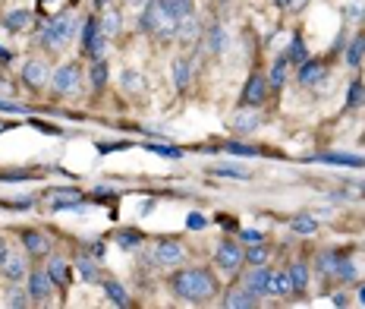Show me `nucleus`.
Wrapping results in <instances>:
<instances>
[{"label": "nucleus", "instance_id": "8fccbe9b", "mask_svg": "<svg viewBox=\"0 0 365 309\" xmlns=\"http://www.w3.org/2000/svg\"><path fill=\"white\" fill-rule=\"evenodd\" d=\"M278 7H293V0H278Z\"/></svg>", "mask_w": 365, "mask_h": 309}, {"label": "nucleus", "instance_id": "a211bd4d", "mask_svg": "<svg viewBox=\"0 0 365 309\" xmlns=\"http://www.w3.org/2000/svg\"><path fill=\"white\" fill-rule=\"evenodd\" d=\"M22 243H26V249L32 256H48V249H51L48 237L38 234V231H26V234H22Z\"/></svg>", "mask_w": 365, "mask_h": 309}, {"label": "nucleus", "instance_id": "603ef678", "mask_svg": "<svg viewBox=\"0 0 365 309\" xmlns=\"http://www.w3.org/2000/svg\"><path fill=\"white\" fill-rule=\"evenodd\" d=\"M0 60H10V51H3V48H0Z\"/></svg>", "mask_w": 365, "mask_h": 309}, {"label": "nucleus", "instance_id": "9b49d317", "mask_svg": "<svg viewBox=\"0 0 365 309\" xmlns=\"http://www.w3.org/2000/svg\"><path fill=\"white\" fill-rule=\"evenodd\" d=\"M205 48H208L214 57H221L223 51L230 48V32H227L223 26H217V22L208 26V32H205Z\"/></svg>", "mask_w": 365, "mask_h": 309}, {"label": "nucleus", "instance_id": "f03ea898", "mask_svg": "<svg viewBox=\"0 0 365 309\" xmlns=\"http://www.w3.org/2000/svg\"><path fill=\"white\" fill-rule=\"evenodd\" d=\"M76 35V16L73 13H60L57 19H51V26L41 32V44L44 51H63Z\"/></svg>", "mask_w": 365, "mask_h": 309}, {"label": "nucleus", "instance_id": "6ab92c4d", "mask_svg": "<svg viewBox=\"0 0 365 309\" xmlns=\"http://www.w3.org/2000/svg\"><path fill=\"white\" fill-rule=\"evenodd\" d=\"M48 278H51L54 284H60V287H63V284H69V265L60 259V256H51V262H48Z\"/></svg>", "mask_w": 365, "mask_h": 309}, {"label": "nucleus", "instance_id": "6e6552de", "mask_svg": "<svg viewBox=\"0 0 365 309\" xmlns=\"http://www.w3.org/2000/svg\"><path fill=\"white\" fill-rule=\"evenodd\" d=\"M264 98H268V79H264L262 73H252L249 79H246L243 104H249V108H262Z\"/></svg>", "mask_w": 365, "mask_h": 309}, {"label": "nucleus", "instance_id": "b1692460", "mask_svg": "<svg viewBox=\"0 0 365 309\" xmlns=\"http://www.w3.org/2000/svg\"><path fill=\"white\" fill-rule=\"evenodd\" d=\"M290 284H293V294H303V290L309 287V265H305V262H296V265L290 268Z\"/></svg>", "mask_w": 365, "mask_h": 309}, {"label": "nucleus", "instance_id": "49530a36", "mask_svg": "<svg viewBox=\"0 0 365 309\" xmlns=\"http://www.w3.org/2000/svg\"><path fill=\"white\" fill-rule=\"evenodd\" d=\"M10 253H13V249H10V243H7V240H0V262H7Z\"/></svg>", "mask_w": 365, "mask_h": 309}, {"label": "nucleus", "instance_id": "09e8293b", "mask_svg": "<svg viewBox=\"0 0 365 309\" xmlns=\"http://www.w3.org/2000/svg\"><path fill=\"white\" fill-rule=\"evenodd\" d=\"M246 240H252V243H258V240H262V234H258V231H246Z\"/></svg>", "mask_w": 365, "mask_h": 309}, {"label": "nucleus", "instance_id": "c03bdc74", "mask_svg": "<svg viewBox=\"0 0 365 309\" xmlns=\"http://www.w3.org/2000/svg\"><path fill=\"white\" fill-rule=\"evenodd\" d=\"M205 224H208V221H205V218H202V215H198V212H192L189 218H186V227H189V231H202Z\"/></svg>", "mask_w": 365, "mask_h": 309}, {"label": "nucleus", "instance_id": "423d86ee", "mask_svg": "<svg viewBox=\"0 0 365 309\" xmlns=\"http://www.w3.org/2000/svg\"><path fill=\"white\" fill-rule=\"evenodd\" d=\"M217 265L223 268V272H239V265L246 262V249L239 247V243H233V240H223L221 247H217Z\"/></svg>", "mask_w": 365, "mask_h": 309}, {"label": "nucleus", "instance_id": "37998d69", "mask_svg": "<svg viewBox=\"0 0 365 309\" xmlns=\"http://www.w3.org/2000/svg\"><path fill=\"white\" fill-rule=\"evenodd\" d=\"M223 151H230V155H258V149H252V145H243V142H230V145H223Z\"/></svg>", "mask_w": 365, "mask_h": 309}, {"label": "nucleus", "instance_id": "ea45409f", "mask_svg": "<svg viewBox=\"0 0 365 309\" xmlns=\"http://www.w3.org/2000/svg\"><path fill=\"white\" fill-rule=\"evenodd\" d=\"M117 243H120V249H133L142 243V234H139V231H123V234L117 237Z\"/></svg>", "mask_w": 365, "mask_h": 309}, {"label": "nucleus", "instance_id": "c85d7f7f", "mask_svg": "<svg viewBox=\"0 0 365 309\" xmlns=\"http://www.w3.org/2000/svg\"><path fill=\"white\" fill-rule=\"evenodd\" d=\"M76 272H79L85 281H98V265L88 259V256H79V259H76Z\"/></svg>", "mask_w": 365, "mask_h": 309}, {"label": "nucleus", "instance_id": "9d476101", "mask_svg": "<svg viewBox=\"0 0 365 309\" xmlns=\"http://www.w3.org/2000/svg\"><path fill=\"white\" fill-rule=\"evenodd\" d=\"M28 297L32 303H48L51 300V290H54V281L48 278V272H28Z\"/></svg>", "mask_w": 365, "mask_h": 309}, {"label": "nucleus", "instance_id": "7ed1b4c3", "mask_svg": "<svg viewBox=\"0 0 365 309\" xmlns=\"http://www.w3.org/2000/svg\"><path fill=\"white\" fill-rule=\"evenodd\" d=\"M142 28L155 38H170L176 32V19L167 13L161 0H151L148 7H145V16H142Z\"/></svg>", "mask_w": 365, "mask_h": 309}, {"label": "nucleus", "instance_id": "bb28decb", "mask_svg": "<svg viewBox=\"0 0 365 309\" xmlns=\"http://www.w3.org/2000/svg\"><path fill=\"white\" fill-rule=\"evenodd\" d=\"M287 69H290V60L284 57H278L274 60V67H271V76H268V85H284L287 83Z\"/></svg>", "mask_w": 365, "mask_h": 309}, {"label": "nucleus", "instance_id": "de8ad7c7", "mask_svg": "<svg viewBox=\"0 0 365 309\" xmlns=\"http://www.w3.org/2000/svg\"><path fill=\"white\" fill-rule=\"evenodd\" d=\"M0 110H10V114H22L19 104H7V101H0Z\"/></svg>", "mask_w": 365, "mask_h": 309}, {"label": "nucleus", "instance_id": "72a5a7b5", "mask_svg": "<svg viewBox=\"0 0 365 309\" xmlns=\"http://www.w3.org/2000/svg\"><path fill=\"white\" fill-rule=\"evenodd\" d=\"M334 275L343 278V281H353L356 278V265H353L350 259H343V256H337V265H334Z\"/></svg>", "mask_w": 365, "mask_h": 309}, {"label": "nucleus", "instance_id": "7c9ffc66", "mask_svg": "<svg viewBox=\"0 0 365 309\" xmlns=\"http://www.w3.org/2000/svg\"><path fill=\"white\" fill-rule=\"evenodd\" d=\"M268 247H262V240L255 243V247H249L246 249V262H249V265H264V262H268Z\"/></svg>", "mask_w": 365, "mask_h": 309}, {"label": "nucleus", "instance_id": "864d4df0", "mask_svg": "<svg viewBox=\"0 0 365 309\" xmlns=\"http://www.w3.org/2000/svg\"><path fill=\"white\" fill-rule=\"evenodd\" d=\"M108 3H110V0H98V10H104V7H108Z\"/></svg>", "mask_w": 365, "mask_h": 309}, {"label": "nucleus", "instance_id": "39448f33", "mask_svg": "<svg viewBox=\"0 0 365 309\" xmlns=\"http://www.w3.org/2000/svg\"><path fill=\"white\" fill-rule=\"evenodd\" d=\"M182 259H186V247L176 243V240H161L155 249H151V262L161 265V268H173V265H180Z\"/></svg>", "mask_w": 365, "mask_h": 309}, {"label": "nucleus", "instance_id": "4468645a", "mask_svg": "<svg viewBox=\"0 0 365 309\" xmlns=\"http://www.w3.org/2000/svg\"><path fill=\"white\" fill-rule=\"evenodd\" d=\"M296 79H299L303 85H318L321 79H325V63H321V60H305V63H299Z\"/></svg>", "mask_w": 365, "mask_h": 309}, {"label": "nucleus", "instance_id": "393cba45", "mask_svg": "<svg viewBox=\"0 0 365 309\" xmlns=\"http://www.w3.org/2000/svg\"><path fill=\"white\" fill-rule=\"evenodd\" d=\"M104 294H108V300L114 303V306H120V309L129 306V294L120 281H104Z\"/></svg>", "mask_w": 365, "mask_h": 309}, {"label": "nucleus", "instance_id": "79ce46f5", "mask_svg": "<svg viewBox=\"0 0 365 309\" xmlns=\"http://www.w3.org/2000/svg\"><path fill=\"white\" fill-rule=\"evenodd\" d=\"M123 89H142V76L135 73V69H123Z\"/></svg>", "mask_w": 365, "mask_h": 309}, {"label": "nucleus", "instance_id": "5701e85b", "mask_svg": "<svg viewBox=\"0 0 365 309\" xmlns=\"http://www.w3.org/2000/svg\"><path fill=\"white\" fill-rule=\"evenodd\" d=\"M176 35H180L182 44H192V42H196V35H198V19H196V16H186V19L176 22Z\"/></svg>", "mask_w": 365, "mask_h": 309}, {"label": "nucleus", "instance_id": "a878e982", "mask_svg": "<svg viewBox=\"0 0 365 309\" xmlns=\"http://www.w3.org/2000/svg\"><path fill=\"white\" fill-rule=\"evenodd\" d=\"M164 7H167V13L173 16L176 22L186 19V16H192V0H161Z\"/></svg>", "mask_w": 365, "mask_h": 309}, {"label": "nucleus", "instance_id": "412c9836", "mask_svg": "<svg viewBox=\"0 0 365 309\" xmlns=\"http://www.w3.org/2000/svg\"><path fill=\"white\" fill-rule=\"evenodd\" d=\"M28 22H32V10H13V13L3 16V28L7 32H22Z\"/></svg>", "mask_w": 365, "mask_h": 309}, {"label": "nucleus", "instance_id": "cd10ccee", "mask_svg": "<svg viewBox=\"0 0 365 309\" xmlns=\"http://www.w3.org/2000/svg\"><path fill=\"white\" fill-rule=\"evenodd\" d=\"M290 227L296 231V234H315V231H318V221L312 218V215H296V218L290 221Z\"/></svg>", "mask_w": 365, "mask_h": 309}, {"label": "nucleus", "instance_id": "e433bc0d", "mask_svg": "<svg viewBox=\"0 0 365 309\" xmlns=\"http://www.w3.org/2000/svg\"><path fill=\"white\" fill-rule=\"evenodd\" d=\"M362 57H365V38H356V42L350 44V54H346V63H350V67H359V63H362Z\"/></svg>", "mask_w": 365, "mask_h": 309}, {"label": "nucleus", "instance_id": "a18cd8bd", "mask_svg": "<svg viewBox=\"0 0 365 309\" xmlns=\"http://www.w3.org/2000/svg\"><path fill=\"white\" fill-rule=\"evenodd\" d=\"M32 177H38V174H0L3 183H13V180H32Z\"/></svg>", "mask_w": 365, "mask_h": 309}, {"label": "nucleus", "instance_id": "f3484780", "mask_svg": "<svg viewBox=\"0 0 365 309\" xmlns=\"http://www.w3.org/2000/svg\"><path fill=\"white\" fill-rule=\"evenodd\" d=\"M315 165H337V167H365L362 155H315Z\"/></svg>", "mask_w": 365, "mask_h": 309}, {"label": "nucleus", "instance_id": "aec40b11", "mask_svg": "<svg viewBox=\"0 0 365 309\" xmlns=\"http://www.w3.org/2000/svg\"><path fill=\"white\" fill-rule=\"evenodd\" d=\"M189 69L192 67H189L186 57H176V60L170 63V73H173V85H176V89H186V85H189V79H192Z\"/></svg>", "mask_w": 365, "mask_h": 309}, {"label": "nucleus", "instance_id": "4be33fe9", "mask_svg": "<svg viewBox=\"0 0 365 309\" xmlns=\"http://www.w3.org/2000/svg\"><path fill=\"white\" fill-rule=\"evenodd\" d=\"M290 290H293V284H290V272H271L268 294H274V297H287Z\"/></svg>", "mask_w": 365, "mask_h": 309}, {"label": "nucleus", "instance_id": "473e14b6", "mask_svg": "<svg viewBox=\"0 0 365 309\" xmlns=\"http://www.w3.org/2000/svg\"><path fill=\"white\" fill-rule=\"evenodd\" d=\"M287 60H290V63H305V60H309V57H305V44H303V38H299V35L290 42V51H287Z\"/></svg>", "mask_w": 365, "mask_h": 309}, {"label": "nucleus", "instance_id": "3c124183", "mask_svg": "<svg viewBox=\"0 0 365 309\" xmlns=\"http://www.w3.org/2000/svg\"><path fill=\"white\" fill-rule=\"evenodd\" d=\"M359 303L365 306V287H359Z\"/></svg>", "mask_w": 365, "mask_h": 309}, {"label": "nucleus", "instance_id": "20e7f679", "mask_svg": "<svg viewBox=\"0 0 365 309\" xmlns=\"http://www.w3.org/2000/svg\"><path fill=\"white\" fill-rule=\"evenodd\" d=\"M262 124H264L262 110H258V108H249V104H246L243 110H233V117H230L233 136H252V133H255Z\"/></svg>", "mask_w": 365, "mask_h": 309}, {"label": "nucleus", "instance_id": "2f4dec72", "mask_svg": "<svg viewBox=\"0 0 365 309\" xmlns=\"http://www.w3.org/2000/svg\"><path fill=\"white\" fill-rule=\"evenodd\" d=\"M104 83H108V60L98 57L95 67H92V85H95V89H104Z\"/></svg>", "mask_w": 365, "mask_h": 309}, {"label": "nucleus", "instance_id": "dca6fc26", "mask_svg": "<svg viewBox=\"0 0 365 309\" xmlns=\"http://www.w3.org/2000/svg\"><path fill=\"white\" fill-rule=\"evenodd\" d=\"M223 306L227 309H255L258 306V297L252 294V290H230L227 294V300H223Z\"/></svg>", "mask_w": 365, "mask_h": 309}, {"label": "nucleus", "instance_id": "ddd939ff", "mask_svg": "<svg viewBox=\"0 0 365 309\" xmlns=\"http://www.w3.org/2000/svg\"><path fill=\"white\" fill-rule=\"evenodd\" d=\"M0 272H3V278H7V281H13V284H19V281H26V278H28L26 259H22V256H16V253H10L7 262H0Z\"/></svg>", "mask_w": 365, "mask_h": 309}, {"label": "nucleus", "instance_id": "58836bf2", "mask_svg": "<svg viewBox=\"0 0 365 309\" xmlns=\"http://www.w3.org/2000/svg\"><path fill=\"white\" fill-rule=\"evenodd\" d=\"M145 149H148L151 151V155H164V158H182V151L180 149H170V145H158V142H148V145H145Z\"/></svg>", "mask_w": 365, "mask_h": 309}, {"label": "nucleus", "instance_id": "c756f323", "mask_svg": "<svg viewBox=\"0 0 365 309\" xmlns=\"http://www.w3.org/2000/svg\"><path fill=\"white\" fill-rule=\"evenodd\" d=\"M98 26H101V32L108 35V38H110V35H117V32H120V13H117V10H108Z\"/></svg>", "mask_w": 365, "mask_h": 309}, {"label": "nucleus", "instance_id": "2eb2a0df", "mask_svg": "<svg viewBox=\"0 0 365 309\" xmlns=\"http://www.w3.org/2000/svg\"><path fill=\"white\" fill-rule=\"evenodd\" d=\"M22 83L32 85V89H38V85L48 83V67L41 60H28L26 67H22Z\"/></svg>", "mask_w": 365, "mask_h": 309}, {"label": "nucleus", "instance_id": "0eeeda50", "mask_svg": "<svg viewBox=\"0 0 365 309\" xmlns=\"http://www.w3.org/2000/svg\"><path fill=\"white\" fill-rule=\"evenodd\" d=\"M104 42H108V35L101 32V26H98V19H88L85 28H82V51H85L88 57H101V48Z\"/></svg>", "mask_w": 365, "mask_h": 309}, {"label": "nucleus", "instance_id": "4c0bfd02", "mask_svg": "<svg viewBox=\"0 0 365 309\" xmlns=\"http://www.w3.org/2000/svg\"><path fill=\"white\" fill-rule=\"evenodd\" d=\"M32 303V297H28V290H10L7 294V306H13V309H22V306H28Z\"/></svg>", "mask_w": 365, "mask_h": 309}, {"label": "nucleus", "instance_id": "f704fd0d", "mask_svg": "<svg viewBox=\"0 0 365 309\" xmlns=\"http://www.w3.org/2000/svg\"><path fill=\"white\" fill-rule=\"evenodd\" d=\"M334 265H337V253H331V249L321 253L318 256V262H315V268L321 272V275H334Z\"/></svg>", "mask_w": 365, "mask_h": 309}, {"label": "nucleus", "instance_id": "f8f14e48", "mask_svg": "<svg viewBox=\"0 0 365 309\" xmlns=\"http://www.w3.org/2000/svg\"><path fill=\"white\" fill-rule=\"evenodd\" d=\"M268 284H271V268L268 265H252V272L246 275V290H252L255 297L268 294Z\"/></svg>", "mask_w": 365, "mask_h": 309}, {"label": "nucleus", "instance_id": "a19ab883", "mask_svg": "<svg viewBox=\"0 0 365 309\" xmlns=\"http://www.w3.org/2000/svg\"><path fill=\"white\" fill-rule=\"evenodd\" d=\"M365 101V85L362 83H353L350 85V98H346V108H356V104Z\"/></svg>", "mask_w": 365, "mask_h": 309}, {"label": "nucleus", "instance_id": "c9c22d12", "mask_svg": "<svg viewBox=\"0 0 365 309\" xmlns=\"http://www.w3.org/2000/svg\"><path fill=\"white\" fill-rule=\"evenodd\" d=\"M211 174H217V177H233V180H249V171H243V167H237V165L211 167Z\"/></svg>", "mask_w": 365, "mask_h": 309}, {"label": "nucleus", "instance_id": "f257e3e1", "mask_svg": "<svg viewBox=\"0 0 365 309\" xmlns=\"http://www.w3.org/2000/svg\"><path fill=\"white\" fill-rule=\"evenodd\" d=\"M170 290L186 303H208L217 294V281L208 268H182L170 278Z\"/></svg>", "mask_w": 365, "mask_h": 309}, {"label": "nucleus", "instance_id": "1a4fd4ad", "mask_svg": "<svg viewBox=\"0 0 365 309\" xmlns=\"http://www.w3.org/2000/svg\"><path fill=\"white\" fill-rule=\"evenodd\" d=\"M79 79H82L79 63H63V67L51 76V85H54V92H73L76 85H79Z\"/></svg>", "mask_w": 365, "mask_h": 309}]
</instances>
